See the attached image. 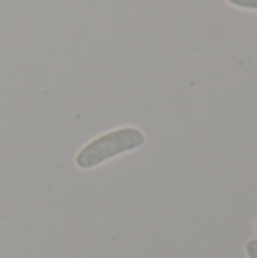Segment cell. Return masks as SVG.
Wrapping results in <instances>:
<instances>
[{"label":"cell","mask_w":257,"mask_h":258,"mask_svg":"<svg viewBox=\"0 0 257 258\" xmlns=\"http://www.w3.org/2000/svg\"><path fill=\"white\" fill-rule=\"evenodd\" d=\"M145 144V136L135 127H123L98 136L86 144L76 156V165L80 169H91L118 154L136 150Z\"/></svg>","instance_id":"1"},{"label":"cell","mask_w":257,"mask_h":258,"mask_svg":"<svg viewBox=\"0 0 257 258\" xmlns=\"http://www.w3.org/2000/svg\"><path fill=\"white\" fill-rule=\"evenodd\" d=\"M232 5L245 8V9H257V0H229Z\"/></svg>","instance_id":"2"},{"label":"cell","mask_w":257,"mask_h":258,"mask_svg":"<svg viewBox=\"0 0 257 258\" xmlns=\"http://www.w3.org/2000/svg\"><path fill=\"white\" fill-rule=\"evenodd\" d=\"M245 251H247V255L250 258H257V240L253 239L250 242H247L245 245Z\"/></svg>","instance_id":"3"},{"label":"cell","mask_w":257,"mask_h":258,"mask_svg":"<svg viewBox=\"0 0 257 258\" xmlns=\"http://www.w3.org/2000/svg\"><path fill=\"white\" fill-rule=\"evenodd\" d=\"M256 231H257V222H256Z\"/></svg>","instance_id":"4"}]
</instances>
